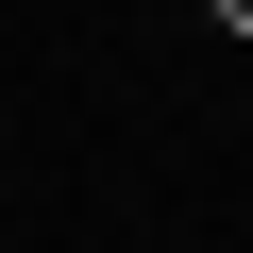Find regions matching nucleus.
Wrapping results in <instances>:
<instances>
[{"mask_svg":"<svg viewBox=\"0 0 253 253\" xmlns=\"http://www.w3.org/2000/svg\"><path fill=\"white\" fill-rule=\"evenodd\" d=\"M203 34H253V0H203Z\"/></svg>","mask_w":253,"mask_h":253,"instance_id":"nucleus-1","label":"nucleus"}]
</instances>
